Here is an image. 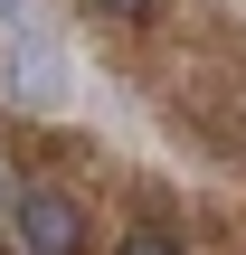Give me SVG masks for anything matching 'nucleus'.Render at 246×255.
Here are the masks:
<instances>
[{"label":"nucleus","instance_id":"nucleus-1","mask_svg":"<svg viewBox=\"0 0 246 255\" xmlns=\"http://www.w3.org/2000/svg\"><path fill=\"white\" fill-rule=\"evenodd\" d=\"M0 19H9V95H19V104H57V95H66V47H57V28H47L28 0H0Z\"/></svg>","mask_w":246,"mask_h":255},{"label":"nucleus","instance_id":"nucleus-2","mask_svg":"<svg viewBox=\"0 0 246 255\" xmlns=\"http://www.w3.org/2000/svg\"><path fill=\"white\" fill-rule=\"evenodd\" d=\"M19 246H28V255H76V246H85L76 199H57V189H19Z\"/></svg>","mask_w":246,"mask_h":255},{"label":"nucleus","instance_id":"nucleus-3","mask_svg":"<svg viewBox=\"0 0 246 255\" xmlns=\"http://www.w3.org/2000/svg\"><path fill=\"white\" fill-rule=\"evenodd\" d=\"M114 255H180L171 227H133V237H114Z\"/></svg>","mask_w":246,"mask_h":255},{"label":"nucleus","instance_id":"nucleus-4","mask_svg":"<svg viewBox=\"0 0 246 255\" xmlns=\"http://www.w3.org/2000/svg\"><path fill=\"white\" fill-rule=\"evenodd\" d=\"M85 9H104V19H152V0H85Z\"/></svg>","mask_w":246,"mask_h":255}]
</instances>
